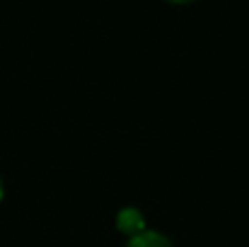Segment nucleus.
<instances>
[{
	"mask_svg": "<svg viewBox=\"0 0 249 247\" xmlns=\"http://www.w3.org/2000/svg\"><path fill=\"white\" fill-rule=\"evenodd\" d=\"M126 247H174L169 243V238L162 235V233H158V230H141V233H136V235H131L128 238V243Z\"/></svg>",
	"mask_w": 249,
	"mask_h": 247,
	"instance_id": "f257e3e1",
	"label": "nucleus"
},
{
	"mask_svg": "<svg viewBox=\"0 0 249 247\" xmlns=\"http://www.w3.org/2000/svg\"><path fill=\"white\" fill-rule=\"evenodd\" d=\"M119 228H121L124 233H128V238L136 235V233H141V230H145L143 218H141V213H138L136 209H124V211H121V216H119Z\"/></svg>",
	"mask_w": 249,
	"mask_h": 247,
	"instance_id": "f03ea898",
	"label": "nucleus"
},
{
	"mask_svg": "<svg viewBox=\"0 0 249 247\" xmlns=\"http://www.w3.org/2000/svg\"><path fill=\"white\" fill-rule=\"evenodd\" d=\"M167 2H174V5H186V2H194V0H167Z\"/></svg>",
	"mask_w": 249,
	"mask_h": 247,
	"instance_id": "7ed1b4c3",
	"label": "nucleus"
},
{
	"mask_svg": "<svg viewBox=\"0 0 249 247\" xmlns=\"http://www.w3.org/2000/svg\"><path fill=\"white\" fill-rule=\"evenodd\" d=\"M2 196H5V187H2V179H0V204H2Z\"/></svg>",
	"mask_w": 249,
	"mask_h": 247,
	"instance_id": "20e7f679",
	"label": "nucleus"
}]
</instances>
